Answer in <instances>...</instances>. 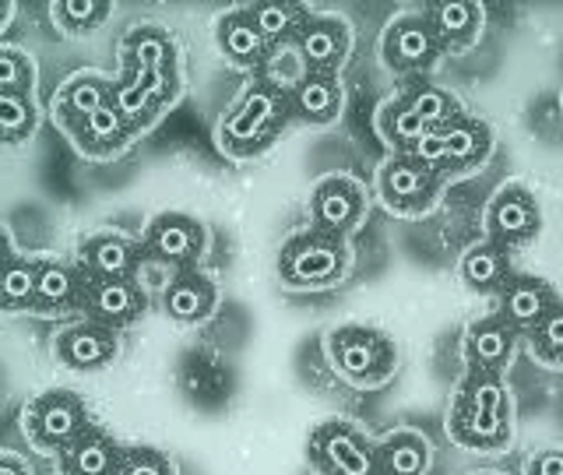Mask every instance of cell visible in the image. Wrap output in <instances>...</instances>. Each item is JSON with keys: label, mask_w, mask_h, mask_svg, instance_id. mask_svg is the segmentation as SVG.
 <instances>
[{"label": "cell", "mask_w": 563, "mask_h": 475, "mask_svg": "<svg viewBox=\"0 0 563 475\" xmlns=\"http://www.w3.org/2000/svg\"><path fill=\"white\" fill-rule=\"evenodd\" d=\"M123 64L128 70H145V75H166L180 78V46L158 25H137L123 35L120 43Z\"/></svg>", "instance_id": "603a6c76"}, {"label": "cell", "mask_w": 563, "mask_h": 475, "mask_svg": "<svg viewBox=\"0 0 563 475\" xmlns=\"http://www.w3.org/2000/svg\"><path fill=\"white\" fill-rule=\"evenodd\" d=\"M422 11H427L437 40L444 43L448 53H468L483 40L486 8L479 0H440V4H427Z\"/></svg>", "instance_id": "cb8c5ba5"}, {"label": "cell", "mask_w": 563, "mask_h": 475, "mask_svg": "<svg viewBox=\"0 0 563 475\" xmlns=\"http://www.w3.org/2000/svg\"><path fill=\"white\" fill-rule=\"evenodd\" d=\"M0 475H29V468L18 462V457H0Z\"/></svg>", "instance_id": "60d3db41"}, {"label": "cell", "mask_w": 563, "mask_h": 475, "mask_svg": "<svg viewBox=\"0 0 563 475\" xmlns=\"http://www.w3.org/2000/svg\"><path fill=\"white\" fill-rule=\"evenodd\" d=\"M110 0H53L49 18L64 35H92L110 22Z\"/></svg>", "instance_id": "d6a6232c"}, {"label": "cell", "mask_w": 563, "mask_h": 475, "mask_svg": "<svg viewBox=\"0 0 563 475\" xmlns=\"http://www.w3.org/2000/svg\"><path fill=\"white\" fill-rule=\"evenodd\" d=\"M518 339L521 334L510 328L497 310L486 317H475L465 328V366L472 374L504 377L518 356Z\"/></svg>", "instance_id": "4fadbf2b"}, {"label": "cell", "mask_w": 563, "mask_h": 475, "mask_svg": "<svg viewBox=\"0 0 563 475\" xmlns=\"http://www.w3.org/2000/svg\"><path fill=\"white\" fill-rule=\"evenodd\" d=\"M18 257V251H14V236H11V229L0 222V268H8V264Z\"/></svg>", "instance_id": "ab89813d"}, {"label": "cell", "mask_w": 563, "mask_h": 475, "mask_svg": "<svg viewBox=\"0 0 563 475\" xmlns=\"http://www.w3.org/2000/svg\"><path fill=\"white\" fill-rule=\"evenodd\" d=\"M483 229H486V240L500 243L504 251H510V254L521 251V246L532 243L542 229V208L536 201V194L521 180H510V184L497 187L493 198L486 201Z\"/></svg>", "instance_id": "30bf717a"}, {"label": "cell", "mask_w": 563, "mask_h": 475, "mask_svg": "<svg viewBox=\"0 0 563 475\" xmlns=\"http://www.w3.org/2000/svg\"><path fill=\"white\" fill-rule=\"evenodd\" d=\"M475 475H504V472H475Z\"/></svg>", "instance_id": "7bdbcfd3"}, {"label": "cell", "mask_w": 563, "mask_h": 475, "mask_svg": "<svg viewBox=\"0 0 563 475\" xmlns=\"http://www.w3.org/2000/svg\"><path fill=\"white\" fill-rule=\"evenodd\" d=\"M208 251V229L201 219L187 211H158L141 236V254L152 264H163L173 272H194Z\"/></svg>", "instance_id": "9c48e42d"}, {"label": "cell", "mask_w": 563, "mask_h": 475, "mask_svg": "<svg viewBox=\"0 0 563 475\" xmlns=\"http://www.w3.org/2000/svg\"><path fill=\"white\" fill-rule=\"evenodd\" d=\"M145 289L134 278H88L85 289V321H96L110 331H123L145 317Z\"/></svg>", "instance_id": "5bb4252c"}, {"label": "cell", "mask_w": 563, "mask_h": 475, "mask_svg": "<svg viewBox=\"0 0 563 475\" xmlns=\"http://www.w3.org/2000/svg\"><path fill=\"white\" fill-rule=\"evenodd\" d=\"M40 128L32 96H0V145H25Z\"/></svg>", "instance_id": "e575fe53"}, {"label": "cell", "mask_w": 563, "mask_h": 475, "mask_svg": "<svg viewBox=\"0 0 563 475\" xmlns=\"http://www.w3.org/2000/svg\"><path fill=\"white\" fill-rule=\"evenodd\" d=\"M451 187L448 176H440L416 163L412 155H387L374 173V194L387 216L395 219H422L440 205Z\"/></svg>", "instance_id": "5b68a950"}, {"label": "cell", "mask_w": 563, "mask_h": 475, "mask_svg": "<svg viewBox=\"0 0 563 475\" xmlns=\"http://www.w3.org/2000/svg\"><path fill=\"white\" fill-rule=\"evenodd\" d=\"M163 310L184 328L205 324L219 310V286L198 272H176L163 289Z\"/></svg>", "instance_id": "7402d4cb"}, {"label": "cell", "mask_w": 563, "mask_h": 475, "mask_svg": "<svg viewBox=\"0 0 563 475\" xmlns=\"http://www.w3.org/2000/svg\"><path fill=\"white\" fill-rule=\"evenodd\" d=\"M141 261H145V254H141V240L113 233V229L92 233L78 246V268L88 278H134Z\"/></svg>", "instance_id": "ffe728a7"}, {"label": "cell", "mask_w": 563, "mask_h": 475, "mask_svg": "<svg viewBox=\"0 0 563 475\" xmlns=\"http://www.w3.org/2000/svg\"><path fill=\"white\" fill-rule=\"evenodd\" d=\"M88 427H92L88 405L75 391H64V387L40 391L35 398H29L22 409V430L29 437V444L40 454L67 451Z\"/></svg>", "instance_id": "8992f818"}, {"label": "cell", "mask_w": 563, "mask_h": 475, "mask_svg": "<svg viewBox=\"0 0 563 475\" xmlns=\"http://www.w3.org/2000/svg\"><path fill=\"white\" fill-rule=\"evenodd\" d=\"M444 43L437 40L427 11L398 14L380 32V60L391 75L401 78H427L430 70L444 60Z\"/></svg>", "instance_id": "ba28073f"}, {"label": "cell", "mask_w": 563, "mask_h": 475, "mask_svg": "<svg viewBox=\"0 0 563 475\" xmlns=\"http://www.w3.org/2000/svg\"><path fill=\"white\" fill-rule=\"evenodd\" d=\"M110 102H113V81L99 75V70H78V75H70L53 92V120L64 128V123H75Z\"/></svg>", "instance_id": "83f0119b"}, {"label": "cell", "mask_w": 563, "mask_h": 475, "mask_svg": "<svg viewBox=\"0 0 563 475\" xmlns=\"http://www.w3.org/2000/svg\"><path fill=\"white\" fill-rule=\"evenodd\" d=\"M296 123L289 88L268 78H254L236 96V102L216 123V145L233 163H246L261 152H268L275 141Z\"/></svg>", "instance_id": "6da1fadb"}, {"label": "cell", "mask_w": 563, "mask_h": 475, "mask_svg": "<svg viewBox=\"0 0 563 475\" xmlns=\"http://www.w3.org/2000/svg\"><path fill=\"white\" fill-rule=\"evenodd\" d=\"M497 296H500L497 313L518 334H528L545 313H550L560 303L556 289L545 278H539V275H510V281Z\"/></svg>", "instance_id": "44dd1931"}, {"label": "cell", "mask_w": 563, "mask_h": 475, "mask_svg": "<svg viewBox=\"0 0 563 475\" xmlns=\"http://www.w3.org/2000/svg\"><path fill=\"white\" fill-rule=\"evenodd\" d=\"M528 349L545 369H563V299L528 331Z\"/></svg>", "instance_id": "d590c367"}, {"label": "cell", "mask_w": 563, "mask_h": 475, "mask_svg": "<svg viewBox=\"0 0 563 475\" xmlns=\"http://www.w3.org/2000/svg\"><path fill=\"white\" fill-rule=\"evenodd\" d=\"M525 475H563V448H542L525 462Z\"/></svg>", "instance_id": "f35d334b"}, {"label": "cell", "mask_w": 563, "mask_h": 475, "mask_svg": "<svg viewBox=\"0 0 563 475\" xmlns=\"http://www.w3.org/2000/svg\"><path fill=\"white\" fill-rule=\"evenodd\" d=\"M85 289H88V275L78 264L35 257V299H32L35 317H49L53 321V317L81 313Z\"/></svg>", "instance_id": "9a60e30c"}, {"label": "cell", "mask_w": 563, "mask_h": 475, "mask_svg": "<svg viewBox=\"0 0 563 475\" xmlns=\"http://www.w3.org/2000/svg\"><path fill=\"white\" fill-rule=\"evenodd\" d=\"M324 360L345 384L374 391L398 374V345L369 324H339L324 334Z\"/></svg>", "instance_id": "277c9868"}, {"label": "cell", "mask_w": 563, "mask_h": 475, "mask_svg": "<svg viewBox=\"0 0 563 475\" xmlns=\"http://www.w3.org/2000/svg\"><path fill=\"white\" fill-rule=\"evenodd\" d=\"M35 299V257L18 254L0 268V313H32Z\"/></svg>", "instance_id": "836d02e7"}, {"label": "cell", "mask_w": 563, "mask_h": 475, "mask_svg": "<svg viewBox=\"0 0 563 475\" xmlns=\"http://www.w3.org/2000/svg\"><path fill=\"white\" fill-rule=\"evenodd\" d=\"M560 106H563V96H560Z\"/></svg>", "instance_id": "ee69618b"}, {"label": "cell", "mask_w": 563, "mask_h": 475, "mask_svg": "<svg viewBox=\"0 0 563 475\" xmlns=\"http://www.w3.org/2000/svg\"><path fill=\"white\" fill-rule=\"evenodd\" d=\"M113 475H176V462L158 448H123Z\"/></svg>", "instance_id": "74e56055"}, {"label": "cell", "mask_w": 563, "mask_h": 475, "mask_svg": "<svg viewBox=\"0 0 563 475\" xmlns=\"http://www.w3.org/2000/svg\"><path fill=\"white\" fill-rule=\"evenodd\" d=\"M352 272V246L342 236L303 229L292 233L278 251V281L292 292L339 289Z\"/></svg>", "instance_id": "3957f363"}, {"label": "cell", "mask_w": 563, "mask_h": 475, "mask_svg": "<svg viewBox=\"0 0 563 475\" xmlns=\"http://www.w3.org/2000/svg\"><path fill=\"white\" fill-rule=\"evenodd\" d=\"M35 60L18 46H0V96H32Z\"/></svg>", "instance_id": "8d00e7d4"}, {"label": "cell", "mask_w": 563, "mask_h": 475, "mask_svg": "<svg viewBox=\"0 0 563 475\" xmlns=\"http://www.w3.org/2000/svg\"><path fill=\"white\" fill-rule=\"evenodd\" d=\"M216 43L222 49V57L240 67V70H254V75H261L264 67H268L272 60V46L264 43V35L254 29L251 14H246V8H236L222 14L216 22Z\"/></svg>", "instance_id": "d4e9b609"}, {"label": "cell", "mask_w": 563, "mask_h": 475, "mask_svg": "<svg viewBox=\"0 0 563 475\" xmlns=\"http://www.w3.org/2000/svg\"><path fill=\"white\" fill-rule=\"evenodd\" d=\"M14 11H18V8L11 4V0H0V32H4V29L14 22Z\"/></svg>", "instance_id": "b9f144b4"}, {"label": "cell", "mask_w": 563, "mask_h": 475, "mask_svg": "<svg viewBox=\"0 0 563 475\" xmlns=\"http://www.w3.org/2000/svg\"><path fill=\"white\" fill-rule=\"evenodd\" d=\"M510 275H515V257L486 236L479 243H472L462 254V261H457V278L475 296H497L510 281Z\"/></svg>", "instance_id": "484cf974"}, {"label": "cell", "mask_w": 563, "mask_h": 475, "mask_svg": "<svg viewBox=\"0 0 563 475\" xmlns=\"http://www.w3.org/2000/svg\"><path fill=\"white\" fill-rule=\"evenodd\" d=\"M369 194L349 173H328L310 190V229L349 240L366 222Z\"/></svg>", "instance_id": "8fae6325"}, {"label": "cell", "mask_w": 563, "mask_h": 475, "mask_svg": "<svg viewBox=\"0 0 563 475\" xmlns=\"http://www.w3.org/2000/svg\"><path fill=\"white\" fill-rule=\"evenodd\" d=\"M440 134H444L451 180L479 173L493 158V148H497V134H493V128L472 113H462L454 123H448V128H440Z\"/></svg>", "instance_id": "ac0fdd59"}, {"label": "cell", "mask_w": 563, "mask_h": 475, "mask_svg": "<svg viewBox=\"0 0 563 475\" xmlns=\"http://www.w3.org/2000/svg\"><path fill=\"white\" fill-rule=\"evenodd\" d=\"M64 131L70 137V145H75L85 158H92V163H110V158L123 155L134 145V137H141L131 123L120 117L113 102L75 120V123H64Z\"/></svg>", "instance_id": "2e32d148"}, {"label": "cell", "mask_w": 563, "mask_h": 475, "mask_svg": "<svg viewBox=\"0 0 563 475\" xmlns=\"http://www.w3.org/2000/svg\"><path fill=\"white\" fill-rule=\"evenodd\" d=\"M289 102H292V117L299 123H307V128H331V123H339L345 110L342 78L303 70V75L289 85Z\"/></svg>", "instance_id": "d6986e66"}, {"label": "cell", "mask_w": 563, "mask_h": 475, "mask_svg": "<svg viewBox=\"0 0 563 475\" xmlns=\"http://www.w3.org/2000/svg\"><path fill=\"white\" fill-rule=\"evenodd\" d=\"M448 437L472 454H497L515 440V405L504 377L465 369L448 409Z\"/></svg>", "instance_id": "7a4b0ae2"}, {"label": "cell", "mask_w": 563, "mask_h": 475, "mask_svg": "<svg viewBox=\"0 0 563 475\" xmlns=\"http://www.w3.org/2000/svg\"><path fill=\"white\" fill-rule=\"evenodd\" d=\"M246 14H251L254 29L264 35V43L278 53V46H292L296 32L307 22L310 11L299 4H282V0H261V4L246 8Z\"/></svg>", "instance_id": "1f68e13d"}, {"label": "cell", "mask_w": 563, "mask_h": 475, "mask_svg": "<svg viewBox=\"0 0 563 475\" xmlns=\"http://www.w3.org/2000/svg\"><path fill=\"white\" fill-rule=\"evenodd\" d=\"M433 444L422 430L401 427L377 440V472L380 475H430Z\"/></svg>", "instance_id": "4316f807"}, {"label": "cell", "mask_w": 563, "mask_h": 475, "mask_svg": "<svg viewBox=\"0 0 563 475\" xmlns=\"http://www.w3.org/2000/svg\"><path fill=\"white\" fill-rule=\"evenodd\" d=\"M120 451L117 437L92 422L75 444L57 454V475H113Z\"/></svg>", "instance_id": "f1b7e54d"}, {"label": "cell", "mask_w": 563, "mask_h": 475, "mask_svg": "<svg viewBox=\"0 0 563 475\" xmlns=\"http://www.w3.org/2000/svg\"><path fill=\"white\" fill-rule=\"evenodd\" d=\"M401 99L412 106V113L422 120V128L427 131H440V128H448V123H454L457 117L465 113V106L462 99H457L451 88L444 85H437V81H427V78H412V81H405L401 88Z\"/></svg>", "instance_id": "f546056e"}, {"label": "cell", "mask_w": 563, "mask_h": 475, "mask_svg": "<svg viewBox=\"0 0 563 475\" xmlns=\"http://www.w3.org/2000/svg\"><path fill=\"white\" fill-rule=\"evenodd\" d=\"M292 49H296L299 70L339 75L352 53V25L334 11H310L307 22L296 32Z\"/></svg>", "instance_id": "7c38bea8"}, {"label": "cell", "mask_w": 563, "mask_h": 475, "mask_svg": "<svg viewBox=\"0 0 563 475\" xmlns=\"http://www.w3.org/2000/svg\"><path fill=\"white\" fill-rule=\"evenodd\" d=\"M374 131L377 137L384 141L387 155H409L416 141L427 134V128H422V120L412 113V106L401 99V92L387 96L377 113H374Z\"/></svg>", "instance_id": "4dcf8cb0"}, {"label": "cell", "mask_w": 563, "mask_h": 475, "mask_svg": "<svg viewBox=\"0 0 563 475\" xmlns=\"http://www.w3.org/2000/svg\"><path fill=\"white\" fill-rule=\"evenodd\" d=\"M53 352L67 369H78V374H92V369H102L117 360L120 352V339L117 331L102 328L96 321H78L57 334L53 342Z\"/></svg>", "instance_id": "e0dca14e"}, {"label": "cell", "mask_w": 563, "mask_h": 475, "mask_svg": "<svg viewBox=\"0 0 563 475\" xmlns=\"http://www.w3.org/2000/svg\"><path fill=\"white\" fill-rule=\"evenodd\" d=\"M307 462L317 475H380L377 440H369L352 419H324L310 430Z\"/></svg>", "instance_id": "52a82bcc"}]
</instances>
